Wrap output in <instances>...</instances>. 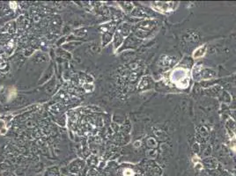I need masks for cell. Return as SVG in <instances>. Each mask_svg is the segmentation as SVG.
<instances>
[{"label": "cell", "mask_w": 236, "mask_h": 176, "mask_svg": "<svg viewBox=\"0 0 236 176\" xmlns=\"http://www.w3.org/2000/svg\"><path fill=\"white\" fill-rule=\"evenodd\" d=\"M5 131H6V128L5 127V123L2 121H0V133L4 134L5 133Z\"/></svg>", "instance_id": "1"}]
</instances>
